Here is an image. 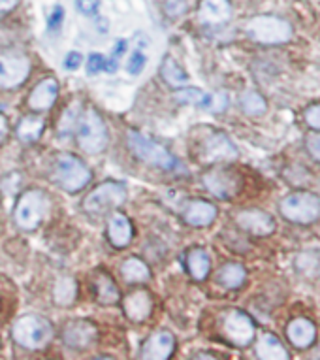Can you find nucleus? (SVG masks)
Listing matches in <instances>:
<instances>
[{"label": "nucleus", "mask_w": 320, "mask_h": 360, "mask_svg": "<svg viewBox=\"0 0 320 360\" xmlns=\"http://www.w3.org/2000/svg\"><path fill=\"white\" fill-rule=\"evenodd\" d=\"M245 34L262 46H283L292 40L294 29L291 21L279 15H255L245 23Z\"/></svg>", "instance_id": "1"}, {"label": "nucleus", "mask_w": 320, "mask_h": 360, "mask_svg": "<svg viewBox=\"0 0 320 360\" xmlns=\"http://www.w3.org/2000/svg\"><path fill=\"white\" fill-rule=\"evenodd\" d=\"M281 217L292 224H313L320 219V195L296 189L279 202Z\"/></svg>", "instance_id": "2"}, {"label": "nucleus", "mask_w": 320, "mask_h": 360, "mask_svg": "<svg viewBox=\"0 0 320 360\" xmlns=\"http://www.w3.org/2000/svg\"><path fill=\"white\" fill-rule=\"evenodd\" d=\"M53 338V328L40 315H23L13 325V340L25 349H42Z\"/></svg>", "instance_id": "3"}, {"label": "nucleus", "mask_w": 320, "mask_h": 360, "mask_svg": "<svg viewBox=\"0 0 320 360\" xmlns=\"http://www.w3.org/2000/svg\"><path fill=\"white\" fill-rule=\"evenodd\" d=\"M128 148L132 149V153L136 155L138 159L145 160L149 165L159 166V168H164V170L181 168L178 159L164 146L149 140L145 134L138 132V130H128Z\"/></svg>", "instance_id": "4"}, {"label": "nucleus", "mask_w": 320, "mask_h": 360, "mask_svg": "<svg viewBox=\"0 0 320 360\" xmlns=\"http://www.w3.org/2000/svg\"><path fill=\"white\" fill-rule=\"evenodd\" d=\"M49 210L48 195L40 189H30L21 195L15 207V223L23 231H34L46 217Z\"/></svg>", "instance_id": "5"}, {"label": "nucleus", "mask_w": 320, "mask_h": 360, "mask_svg": "<svg viewBox=\"0 0 320 360\" xmlns=\"http://www.w3.org/2000/svg\"><path fill=\"white\" fill-rule=\"evenodd\" d=\"M77 142L85 153H102L107 148V129L96 110H87L77 124Z\"/></svg>", "instance_id": "6"}, {"label": "nucleus", "mask_w": 320, "mask_h": 360, "mask_svg": "<svg viewBox=\"0 0 320 360\" xmlns=\"http://www.w3.org/2000/svg\"><path fill=\"white\" fill-rule=\"evenodd\" d=\"M55 181L68 193H77L91 181L89 168L72 155H60L55 162Z\"/></svg>", "instance_id": "7"}, {"label": "nucleus", "mask_w": 320, "mask_h": 360, "mask_svg": "<svg viewBox=\"0 0 320 360\" xmlns=\"http://www.w3.org/2000/svg\"><path fill=\"white\" fill-rule=\"evenodd\" d=\"M125 200V187L121 184H115V181H106L87 195V198L84 200V210L87 213H93V215H104V213L121 206Z\"/></svg>", "instance_id": "8"}, {"label": "nucleus", "mask_w": 320, "mask_h": 360, "mask_svg": "<svg viewBox=\"0 0 320 360\" xmlns=\"http://www.w3.org/2000/svg\"><path fill=\"white\" fill-rule=\"evenodd\" d=\"M204 187L213 196L220 200H232L239 195V191L244 187V179L237 172L230 168H211L204 174L202 177Z\"/></svg>", "instance_id": "9"}, {"label": "nucleus", "mask_w": 320, "mask_h": 360, "mask_svg": "<svg viewBox=\"0 0 320 360\" xmlns=\"http://www.w3.org/2000/svg\"><path fill=\"white\" fill-rule=\"evenodd\" d=\"M222 330L228 342L236 347H247L256 336L255 321L241 309H228L222 317Z\"/></svg>", "instance_id": "10"}, {"label": "nucleus", "mask_w": 320, "mask_h": 360, "mask_svg": "<svg viewBox=\"0 0 320 360\" xmlns=\"http://www.w3.org/2000/svg\"><path fill=\"white\" fill-rule=\"evenodd\" d=\"M237 157H239V153H237L236 143L232 142L225 132L213 130L202 140L200 159L204 162H209V165H213V162H232Z\"/></svg>", "instance_id": "11"}, {"label": "nucleus", "mask_w": 320, "mask_h": 360, "mask_svg": "<svg viewBox=\"0 0 320 360\" xmlns=\"http://www.w3.org/2000/svg\"><path fill=\"white\" fill-rule=\"evenodd\" d=\"M234 221H236V224L241 231L256 238L272 236L275 229H277L275 219L267 212H264V210H258V207H247V210L237 212Z\"/></svg>", "instance_id": "12"}, {"label": "nucleus", "mask_w": 320, "mask_h": 360, "mask_svg": "<svg viewBox=\"0 0 320 360\" xmlns=\"http://www.w3.org/2000/svg\"><path fill=\"white\" fill-rule=\"evenodd\" d=\"M30 63L25 55L2 53L0 55V87H18L27 79Z\"/></svg>", "instance_id": "13"}, {"label": "nucleus", "mask_w": 320, "mask_h": 360, "mask_svg": "<svg viewBox=\"0 0 320 360\" xmlns=\"http://www.w3.org/2000/svg\"><path fill=\"white\" fill-rule=\"evenodd\" d=\"M285 334L292 347L298 351H305V349L313 347L316 342V325L307 317H296V319L288 321Z\"/></svg>", "instance_id": "14"}, {"label": "nucleus", "mask_w": 320, "mask_h": 360, "mask_svg": "<svg viewBox=\"0 0 320 360\" xmlns=\"http://www.w3.org/2000/svg\"><path fill=\"white\" fill-rule=\"evenodd\" d=\"M66 345L74 349H87L96 340V326L89 321L76 319L68 323L62 332Z\"/></svg>", "instance_id": "15"}, {"label": "nucleus", "mask_w": 320, "mask_h": 360, "mask_svg": "<svg viewBox=\"0 0 320 360\" xmlns=\"http://www.w3.org/2000/svg\"><path fill=\"white\" fill-rule=\"evenodd\" d=\"M173 347H175V338H173L172 332H156L145 342L142 356L149 360H166L172 356Z\"/></svg>", "instance_id": "16"}, {"label": "nucleus", "mask_w": 320, "mask_h": 360, "mask_svg": "<svg viewBox=\"0 0 320 360\" xmlns=\"http://www.w3.org/2000/svg\"><path fill=\"white\" fill-rule=\"evenodd\" d=\"M59 95V83L53 77H46L42 82L38 83L32 93L29 96V106L34 112H46L49 108L53 106Z\"/></svg>", "instance_id": "17"}, {"label": "nucleus", "mask_w": 320, "mask_h": 360, "mask_svg": "<svg viewBox=\"0 0 320 360\" xmlns=\"http://www.w3.org/2000/svg\"><path fill=\"white\" fill-rule=\"evenodd\" d=\"M183 217L190 226H209L217 219V206L208 200H190L185 207Z\"/></svg>", "instance_id": "18"}, {"label": "nucleus", "mask_w": 320, "mask_h": 360, "mask_svg": "<svg viewBox=\"0 0 320 360\" xmlns=\"http://www.w3.org/2000/svg\"><path fill=\"white\" fill-rule=\"evenodd\" d=\"M255 353L262 360H288L291 353L285 347V343L281 342L272 332H264L256 342Z\"/></svg>", "instance_id": "19"}, {"label": "nucleus", "mask_w": 320, "mask_h": 360, "mask_svg": "<svg viewBox=\"0 0 320 360\" xmlns=\"http://www.w3.org/2000/svg\"><path fill=\"white\" fill-rule=\"evenodd\" d=\"M123 306H125V313L128 315V319L140 323V321H145L151 315L153 300L145 290H134V292L126 296Z\"/></svg>", "instance_id": "20"}, {"label": "nucleus", "mask_w": 320, "mask_h": 360, "mask_svg": "<svg viewBox=\"0 0 320 360\" xmlns=\"http://www.w3.org/2000/svg\"><path fill=\"white\" fill-rule=\"evenodd\" d=\"M200 18L208 25H222L232 18L230 0H202Z\"/></svg>", "instance_id": "21"}, {"label": "nucleus", "mask_w": 320, "mask_h": 360, "mask_svg": "<svg viewBox=\"0 0 320 360\" xmlns=\"http://www.w3.org/2000/svg\"><path fill=\"white\" fill-rule=\"evenodd\" d=\"M107 236L109 242L115 248H126L132 240V223L131 219L123 215V213H115L109 221V229H107Z\"/></svg>", "instance_id": "22"}, {"label": "nucleus", "mask_w": 320, "mask_h": 360, "mask_svg": "<svg viewBox=\"0 0 320 360\" xmlns=\"http://www.w3.org/2000/svg\"><path fill=\"white\" fill-rule=\"evenodd\" d=\"M187 268H189V274L192 276V279L204 281L208 278L209 270H211V260H209L208 251H204L200 248L190 249L189 255H187Z\"/></svg>", "instance_id": "23"}, {"label": "nucleus", "mask_w": 320, "mask_h": 360, "mask_svg": "<svg viewBox=\"0 0 320 360\" xmlns=\"http://www.w3.org/2000/svg\"><path fill=\"white\" fill-rule=\"evenodd\" d=\"M217 281L226 289H239L247 281V270L237 262H228L217 274Z\"/></svg>", "instance_id": "24"}, {"label": "nucleus", "mask_w": 320, "mask_h": 360, "mask_svg": "<svg viewBox=\"0 0 320 360\" xmlns=\"http://www.w3.org/2000/svg\"><path fill=\"white\" fill-rule=\"evenodd\" d=\"M239 108L249 117H262L267 113V101L258 91H245L239 96Z\"/></svg>", "instance_id": "25"}, {"label": "nucleus", "mask_w": 320, "mask_h": 360, "mask_svg": "<svg viewBox=\"0 0 320 360\" xmlns=\"http://www.w3.org/2000/svg\"><path fill=\"white\" fill-rule=\"evenodd\" d=\"M121 272H123L126 281H131V283H142V281H147L151 278L147 264L143 260L136 259V257L126 259L123 266H121Z\"/></svg>", "instance_id": "26"}, {"label": "nucleus", "mask_w": 320, "mask_h": 360, "mask_svg": "<svg viewBox=\"0 0 320 360\" xmlns=\"http://www.w3.org/2000/svg\"><path fill=\"white\" fill-rule=\"evenodd\" d=\"M44 130V119L36 115H25L18 127V136L21 142H36Z\"/></svg>", "instance_id": "27"}, {"label": "nucleus", "mask_w": 320, "mask_h": 360, "mask_svg": "<svg viewBox=\"0 0 320 360\" xmlns=\"http://www.w3.org/2000/svg\"><path fill=\"white\" fill-rule=\"evenodd\" d=\"M160 74L164 77V82L173 85V87H181V85H185V83L189 82V74H187L172 57H166V59H164L162 68H160Z\"/></svg>", "instance_id": "28"}, {"label": "nucleus", "mask_w": 320, "mask_h": 360, "mask_svg": "<svg viewBox=\"0 0 320 360\" xmlns=\"http://www.w3.org/2000/svg\"><path fill=\"white\" fill-rule=\"evenodd\" d=\"M55 302L59 306H70L77 296V283L72 278H60L55 285Z\"/></svg>", "instance_id": "29"}, {"label": "nucleus", "mask_w": 320, "mask_h": 360, "mask_svg": "<svg viewBox=\"0 0 320 360\" xmlns=\"http://www.w3.org/2000/svg\"><path fill=\"white\" fill-rule=\"evenodd\" d=\"M178 101L183 102V104H194V106L200 108H208L211 106V96L209 93L202 91V89H196V87H183L178 91Z\"/></svg>", "instance_id": "30"}, {"label": "nucleus", "mask_w": 320, "mask_h": 360, "mask_svg": "<svg viewBox=\"0 0 320 360\" xmlns=\"http://www.w3.org/2000/svg\"><path fill=\"white\" fill-rule=\"evenodd\" d=\"M79 119H81V102L74 101L70 106L66 108L65 113L60 115L59 121V132L60 134H70L77 129L79 124Z\"/></svg>", "instance_id": "31"}, {"label": "nucleus", "mask_w": 320, "mask_h": 360, "mask_svg": "<svg viewBox=\"0 0 320 360\" xmlns=\"http://www.w3.org/2000/svg\"><path fill=\"white\" fill-rule=\"evenodd\" d=\"M96 292L102 304H115L119 300V289L115 281L106 274H100L96 278Z\"/></svg>", "instance_id": "32"}, {"label": "nucleus", "mask_w": 320, "mask_h": 360, "mask_svg": "<svg viewBox=\"0 0 320 360\" xmlns=\"http://www.w3.org/2000/svg\"><path fill=\"white\" fill-rule=\"evenodd\" d=\"M106 70V72H115L117 70V63L115 59H106L102 55H91L89 57V65H87V72L89 74H96V72Z\"/></svg>", "instance_id": "33"}, {"label": "nucleus", "mask_w": 320, "mask_h": 360, "mask_svg": "<svg viewBox=\"0 0 320 360\" xmlns=\"http://www.w3.org/2000/svg\"><path fill=\"white\" fill-rule=\"evenodd\" d=\"M305 151L314 162L320 165V130H311L305 136Z\"/></svg>", "instance_id": "34"}, {"label": "nucleus", "mask_w": 320, "mask_h": 360, "mask_svg": "<svg viewBox=\"0 0 320 360\" xmlns=\"http://www.w3.org/2000/svg\"><path fill=\"white\" fill-rule=\"evenodd\" d=\"M303 123L311 130H320V102H313L303 110Z\"/></svg>", "instance_id": "35"}, {"label": "nucleus", "mask_w": 320, "mask_h": 360, "mask_svg": "<svg viewBox=\"0 0 320 360\" xmlns=\"http://www.w3.org/2000/svg\"><path fill=\"white\" fill-rule=\"evenodd\" d=\"M145 63H147V57H145L140 49H136V51L131 55L128 63H126V70L131 72L132 76H138V74H142L143 68H145Z\"/></svg>", "instance_id": "36"}, {"label": "nucleus", "mask_w": 320, "mask_h": 360, "mask_svg": "<svg viewBox=\"0 0 320 360\" xmlns=\"http://www.w3.org/2000/svg\"><path fill=\"white\" fill-rule=\"evenodd\" d=\"M62 21H65V10L57 6L53 10V13H51V15H49V19H48L49 30H51V32H57V30L60 29Z\"/></svg>", "instance_id": "37"}, {"label": "nucleus", "mask_w": 320, "mask_h": 360, "mask_svg": "<svg viewBox=\"0 0 320 360\" xmlns=\"http://www.w3.org/2000/svg\"><path fill=\"white\" fill-rule=\"evenodd\" d=\"M76 6L85 15H93V13H96L98 6H100V2L98 0H76Z\"/></svg>", "instance_id": "38"}, {"label": "nucleus", "mask_w": 320, "mask_h": 360, "mask_svg": "<svg viewBox=\"0 0 320 360\" xmlns=\"http://www.w3.org/2000/svg\"><path fill=\"white\" fill-rule=\"evenodd\" d=\"M187 10V0H166V12L178 18Z\"/></svg>", "instance_id": "39"}, {"label": "nucleus", "mask_w": 320, "mask_h": 360, "mask_svg": "<svg viewBox=\"0 0 320 360\" xmlns=\"http://www.w3.org/2000/svg\"><path fill=\"white\" fill-rule=\"evenodd\" d=\"M81 63H84V57H81V53H77V51H72V53L66 55L65 66L68 68V70H77V68L81 66Z\"/></svg>", "instance_id": "40"}, {"label": "nucleus", "mask_w": 320, "mask_h": 360, "mask_svg": "<svg viewBox=\"0 0 320 360\" xmlns=\"http://www.w3.org/2000/svg\"><path fill=\"white\" fill-rule=\"evenodd\" d=\"M18 2L19 0H0V18L12 12L13 8L18 6Z\"/></svg>", "instance_id": "41"}, {"label": "nucleus", "mask_w": 320, "mask_h": 360, "mask_svg": "<svg viewBox=\"0 0 320 360\" xmlns=\"http://www.w3.org/2000/svg\"><path fill=\"white\" fill-rule=\"evenodd\" d=\"M8 130H10V127H8V119L0 113V143L6 140Z\"/></svg>", "instance_id": "42"}, {"label": "nucleus", "mask_w": 320, "mask_h": 360, "mask_svg": "<svg viewBox=\"0 0 320 360\" xmlns=\"http://www.w3.org/2000/svg\"><path fill=\"white\" fill-rule=\"evenodd\" d=\"M115 48H117V49H115V57H121L123 53H126V41L119 40Z\"/></svg>", "instance_id": "43"}]
</instances>
